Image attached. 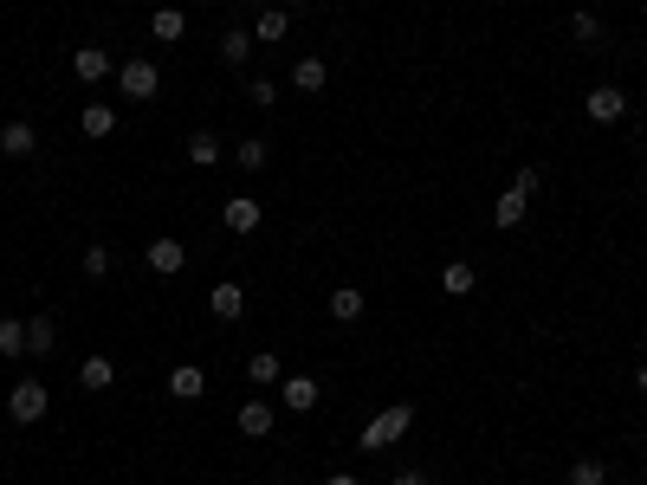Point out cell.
<instances>
[{"mask_svg": "<svg viewBox=\"0 0 647 485\" xmlns=\"http://www.w3.org/2000/svg\"><path fill=\"white\" fill-rule=\"evenodd\" d=\"M473 285H479V272L466 266V259H453V266L440 272V291H447V298H466V291H473Z\"/></svg>", "mask_w": 647, "mask_h": 485, "instance_id": "7402d4cb", "label": "cell"}, {"mask_svg": "<svg viewBox=\"0 0 647 485\" xmlns=\"http://www.w3.org/2000/svg\"><path fill=\"white\" fill-rule=\"evenodd\" d=\"M208 311H214V324H240V317H246V285L220 279V285L208 291Z\"/></svg>", "mask_w": 647, "mask_h": 485, "instance_id": "52a82bcc", "label": "cell"}, {"mask_svg": "<svg viewBox=\"0 0 647 485\" xmlns=\"http://www.w3.org/2000/svg\"><path fill=\"white\" fill-rule=\"evenodd\" d=\"M188 162H195V169H214V162H220V136L214 130H195V136H188Z\"/></svg>", "mask_w": 647, "mask_h": 485, "instance_id": "cb8c5ba5", "label": "cell"}, {"mask_svg": "<svg viewBox=\"0 0 647 485\" xmlns=\"http://www.w3.org/2000/svg\"><path fill=\"white\" fill-rule=\"evenodd\" d=\"M324 78H330L324 59H298V65H292V85H298V91H324Z\"/></svg>", "mask_w": 647, "mask_h": 485, "instance_id": "4316f807", "label": "cell"}, {"mask_svg": "<svg viewBox=\"0 0 647 485\" xmlns=\"http://www.w3.org/2000/svg\"><path fill=\"white\" fill-rule=\"evenodd\" d=\"M188 33V13L182 7H156L149 13V39H182Z\"/></svg>", "mask_w": 647, "mask_h": 485, "instance_id": "ffe728a7", "label": "cell"}, {"mask_svg": "<svg viewBox=\"0 0 647 485\" xmlns=\"http://www.w3.org/2000/svg\"><path fill=\"white\" fill-rule=\"evenodd\" d=\"M0 356H26V317H0Z\"/></svg>", "mask_w": 647, "mask_h": 485, "instance_id": "d4e9b609", "label": "cell"}, {"mask_svg": "<svg viewBox=\"0 0 647 485\" xmlns=\"http://www.w3.org/2000/svg\"><path fill=\"white\" fill-rule=\"evenodd\" d=\"M635 388H641V395H647V363H641V369H635Z\"/></svg>", "mask_w": 647, "mask_h": 485, "instance_id": "d6a6232c", "label": "cell"}, {"mask_svg": "<svg viewBox=\"0 0 647 485\" xmlns=\"http://www.w3.org/2000/svg\"><path fill=\"white\" fill-rule=\"evenodd\" d=\"M570 33L583 39V46H602V13H589V7H576L570 13Z\"/></svg>", "mask_w": 647, "mask_h": 485, "instance_id": "484cf974", "label": "cell"}, {"mask_svg": "<svg viewBox=\"0 0 647 485\" xmlns=\"http://www.w3.org/2000/svg\"><path fill=\"white\" fill-rule=\"evenodd\" d=\"M246 382H253V388H272V382H285V363H279V350H253V356H246Z\"/></svg>", "mask_w": 647, "mask_h": 485, "instance_id": "4fadbf2b", "label": "cell"}, {"mask_svg": "<svg viewBox=\"0 0 647 485\" xmlns=\"http://www.w3.org/2000/svg\"><path fill=\"white\" fill-rule=\"evenodd\" d=\"M52 350H59V324H52L46 311L26 317V356H52Z\"/></svg>", "mask_w": 647, "mask_h": 485, "instance_id": "5bb4252c", "label": "cell"}, {"mask_svg": "<svg viewBox=\"0 0 647 485\" xmlns=\"http://www.w3.org/2000/svg\"><path fill=\"white\" fill-rule=\"evenodd\" d=\"M78 266H85V279H110V246H85Z\"/></svg>", "mask_w": 647, "mask_h": 485, "instance_id": "f546056e", "label": "cell"}, {"mask_svg": "<svg viewBox=\"0 0 647 485\" xmlns=\"http://www.w3.org/2000/svg\"><path fill=\"white\" fill-rule=\"evenodd\" d=\"M246 104H253V110H272V104H279V85H272V78H246Z\"/></svg>", "mask_w": 647, "mask_h": 485, "instance_id": "f1b7e54d", "label": "cell"}, {"mask_svg": "<svg viewBox=\"0 0 647 485\" xmlns=\"http://www.w3.org/2000/svg\"><path fill=\"white\" fill-rule=\"evenodd\" d=\"M285 33H292V13H285V7H272V0H266V7H259V20H253V39H266V46H279Z\"/></svg>", "mask_w": 647, "mask_h": 485, "instance_id": "9a60e30c", "label": "cell"}, {"mask_svg": "<svg viewBox=\"0 0 647 485\" xmlns=\"http://www.w3.org/2000/svg\"><path fill=\"white\" fill-rule=\"evenodd\" d=\"M363 291H356V285H337V291H330V317H337V324H356V317H363Z\"/></svg>", "mask_w": 647, "mask_h": 485, "instance_id": "d6986e66", "label": "cell"}, {"mask_svg": "<svg viewBox=\"0 0 647 485\" xmlns=\"http://www.w3.org/2000/svg\"><path fill=\"white\" fill-rule=\"evenodd\" d=\"M279 408L311 414V408H318V376H285V382H279Z\"/></svg>", "mask_w": 647, "mask_h": 485, "instance_id": "8fae6325", "label": "cell"}, {"mask_svg": "<svg viewBox=\"0 0 647 485\" xmlns=\"http://www.w3.org/2000/svg\"><path fill=\"white\" fill-rule=\"evenodd\" d=\"M46 408H52V395H46V382H13V395H7V421L13 427H33V421H46Z\"/></svg>", "mask_w": 647, "mask_h": 485, "instance_id": "7a4b0ae2", "label": "cell"}, {"mask_svg": "<svg viewBox=\"0 0 647 485\" xmlns=\"http://www.w3.org/2000/svg\"><path fill=\"white\" fill-rule=\"evenodd\" d=\"M110 382H117V363H110V356H85V363H78V388H91V395H104Z\"/></svg>", "mask_w": 647, "mask_h": 485, "instance_id": "2e32d148", "label": "cell"}, {"mask_svg": "<svg viewBox=\"0 0 647 485\" xmlns=\"http://www.w3.org/2000/svg\"><path fill=\"white\" fill-rule=\"evenodd\" d=\"M389 485H428V473H421V466H402V473H395Z\"/></svg>", "mask_w": 647, "mask_h": 485, "instance_id": "4dcf8cb0", "label": "cell"}, {"mask_svg": "<svg viewBox=\"0 0 647 485\" xmlns=\"http://www.w3.org/2000/svg\"><path fill=\"white\" fill-rule=\"evenodd\" d=\"M253 46H259L253 26H233V33H220V59H227V65H246V59H253Z\"/></svg>", "mask_w": 647, "mask_h": 485, "instance_id": "ac0fdd59", "label": "cell"}, {"mask_svg": "<svg viewBox=\"0 0 647 485\" xmlns=\"http://www.w3.org/2000/svg\"><path fill=\"white\" fill-rule=\"evenodd\" d=\"M201 388H208V376H201L195 363H175V369H169V395H175V401H195Z\"/></svg>", "mask_w": 647, "mask_h": 485, "instance_id": "e0dca14e", "label": "cell"}, {"mask_svg": "<svg viewBox=\"0 0 647 485\" xmlns=\"http://www.w3.org/2000/svg\"><path fill=\"white\" fill-rule=\"evenodd\" d=\"M78 130H85V136H110V130H117V110H110V104H85V110H78Z\"/></svg>", "mask_w": 647, "mask_h": 485, "instance_id": "603a6c76", "label": "cell"}, {"mask_svg": "<svg viewBox=\"0 0 647 485\" xmlns=\"http://www.w3.org/2000/svg\"><path fill=\"white\" fill-rule=\"evenodd\" d=\"M72 78H78V85H104V78H110V52L104 46H78L72 52Z\"/></svg>", "mask_w": 647, "mask_h": 485, "instance_id": "30bf717a", "label": "cell"}, {"mask_svg": "<svg viewBox=\"0 0 647 485\" xmlns=\"http://www.w3.org/2000/svg\"><path fill=\"white\" fill-rule=\"evenodd\" d=\"M324 485H363V479H356V473H330Z\"/></svg>", "mask_w": 647, "mask_h": 485, "instance_id": "1f68e13d", "label": "cell"}, {"mask_svg": "<svg viewBox=\"0 0 647 485\" xmlns=\"http://www.w3.org/2000/svg\"><path fill=\"white\" fill-rule=\"evenodd\" d=\"M570 485H609V466H602L596 453H583V460L570 466Z\"/></svg>", "mask_w": 647, "mask_h": 485, "instance_id": "83f0119b", "label": "cell"}, {"mask_svg": "<svg viewBox=\"0 0 647 485\" xmlns=\"http://www.w3.org/2000/svg\"><path fill=\"white\" fill-rule=\"evenodd\" d=\"M531 194H538V188H525V182H512V188H505V194H499V201H492V220H499V227H505V233H512V227H525V214H531Z\"/></svg>", "mask_w": 647, "mask_h": 485, "instance_id": "8992f818", "label": "cell"}, {"mask_svg": "<svg viewBox=\"0 0 647 485\" xmlns=\"http://www.w3.org/2000/svg\"><path fill=\"white\" fill-rule=\"evenodd\" d=\"M233 162H240V169H266V162H272V143H266V136H240V149H233Z\"/></svg>", "mask_w": 647, "mask_h": 485, "instance_id": "44dd1931", "label": "cell"}, {"mask_svg": "<svg viewBox=\"0 0 647 485\" xmlns=\"http://www.w3.org/2000/svg\"><path fill=\"white\" fill-rule=\"evenodd\" d=\"M259 220H266V207H259L253 194H227V201H220V227L227 233H259Z\"/></svg>", "mask_w": 647, "mask_h": 485, "instance_id": "5b68a950", "label": "cell"}, {"mask_svg": "<svg viewBox=\"0 0 647 485\" xmlns=\"http://www.w3.org/2000/svg\"><path fill=\"white\" fill-rule=\"evenodd\" d=\"M117 91L130 97V104H149V97L162 91V72H156V59H123V65H117Z\"/></svg>", "mask_w": 647, "mask_h": 485, "instance_id": "3957f363", "label": "cell"}, {"mask_svg": "<svg viewBox=\"0 0 647 485\" xmlns=\"http://www.w3.org/2000/svg\"><path fill=\"white\" fill-rule=\"evenodd\" d=\"M408 427H415V401H389V408H382L356 440H363V453H382V447H395V440H402Z\"/></svg>", "mask_w": 647, "mask_h": 485, "instance_id": "6da1fadb", "label": "cell"}, {"mask_svg": "<svg viewBox=\"0 0 647 485\" xmlns=\"http://www.w3.org/2000/svg\"><path fill=\"white\" fill-rule=\"evenodd\" d=\"M33 149H39V130H33V123H26V117L0 123V156H7V162H26V156H33Z\"/></svg>", "mask_w": 647, "mask_h": 485, "instance_id": "ba28073f", "label": "cell"}, {"mask_svg": "<svg viewBox=\"0 0 647 485\" xmlns=\"http://www.w3.org/2000/svg\"><path fill=\"white\" fill-rule=\"evenodd\" d=\"M622 110H628V91L622 85H589L583 91V117L589 123H622Z\"/></svg>", "mask_w": 647, "mask_h": 485, "instance_id": "277c9868", "label": "cell"}, {"mask_svg": "<svg viewBox=\"0 0 647 485\" xmlns=\"http://www.w3.org/2000/svg\"><path fill=\"white\" fill-rule=\"evenodd\" d=\"M143 259H149V272H162V279H175V272L188 266V246L162 233V240H149V246H143Z\"/></svg>", "mask_w": 647, "mask_h": 485, "instance_id": "9c48e42d", "label": "cell"}, {"mask_svg": "<svg viewBox=\"0 0 647 485\" xmlns=\"http://www.w3.org/2000/svg\"><path fill=\"white\" fill-rule=\"evenodd\" d=\"M233 421H240L246 440H266L272 421H279V408H272V401H240V414H233Z\"/></svg>", "mask_w": 647, "mask_h": 485, "instance_id": "7c38bea8", "label": "cell"}]
</instances>
